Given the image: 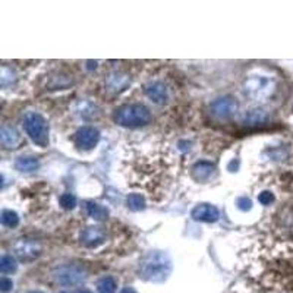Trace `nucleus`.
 <instances>
[{
	"label": "nucleus",
	"instance_id": "f257e3e1",
	"mask_svg": "<svg viewBox=\"0 0 293 293\" xmlns=\"http://www.w3.org/2000/svg\"><path fill=\"white\" fill-rule=\"evenodd\" d=\"M170 271H172V261L169 255L160 251H154L150 252L145 257V260L141 263L139 277H142L147 282L160 283L170 276Z\"/></svg>",
	"mask_w": 293,
	"mask_h": 293
},
{
	"label": "nucleus",
	"instance_id": "f03ea898",
	"mask_svg": "<svg viewBox=\"0 0 293 293\" xmlns=\"http://www.w3.org/2000/svg\"><path fill=\"white\" fill-rule=\"evenodd\" d=\"M114 120L125 128H138L147 125L151 120V113L142 104H125L116 110Z\"/></svg>",
	"mask_w": 293,
	"mask_h": 293
},
{
	"label": "nucleus",
	"instance_id": "7ed1b4c3",
	"mask_svg": "<svg viewBox=\"0 0 293 293\" xmlns=\"http://www.w3.org/2000/svg\"><path fill=\"white\" fill-rule=\"evenodd\" d=\"M24 128L27 135L40 147H47L49 144V126L46 119L35 111H29L24 117Z\"/></svg>",
	"mask_w": 293,
	"mask_h": 293
},
{
	"label": "nucleus",
	"instance_id": "20e7f679",
	"mask_svg": "<svg viewBox=\"0 0 293 293\" xmlns=\"http://www.w3.org/2000/svg\"><path fill=\"white\" fill-rule=\"evenodd\" d=\"M211 114L217 119H229L238 111V101L233 97H218L210 104Z\"/></svg>",
	"mask_w": 293,
	"mask_h": 293
},
{
	"label": "nucleus",
	"instance_id": "39448f33",
	"mask_svg": "<svg viewBox=\"0 0 293 293\" xmlns=\"http://www.w3.org/2000/svg\"><path fill=\"white\" fill-rule=\"evenodd\" d=\"M54 279L60 285L75 286L85 280V273L78 267H60L54 271Z\"/></svg>",
	"mask_w": 293,
	"mask_h": 293
},
{
	"label": "nucleus",
	"instance_id": "423d86ee",
	"mask_svg": "<svg viewBox=\"0 0 293 293\" xmlns=\"http://www.w3.org/2000/svg\"><path fill=\"white\" fill-rule=\"evenodd\" d=\"M270 90H271V81L266 77H252L245 82V91L255 98L266 97Z\"/></svg>",
	"mask_w": 293,
	"mask_h": 293
},
{
	"label": "nucleus",
	"instance_id": "0eeeda50",
	"mask_svg": "<svg viewBox=\"0 0 293 293\" xmlns=\"http://www.w3.org/2000/svg\"><path fill=\"white\" fill-rule=\"evenodd\" d=\"M75 141H77V145L82 150H91L98 144L100 132H98V129L93 128V126H84L75 135Z\"/></svg>",
	"mask_w": 293,
	"mask_h": 293
},
{
	"label": "nucleus",
	"instance_id": "6e6552de",
	"mask_svg": "<svg viewBox=\"0 0 293 293\" xmlns=\"http://www.w3.org/2000/svg\"><path fill=\"white\" fill-rule=\"evenodd\" d=\"M192 218L196 221H207V223H214L218 220L220 213L217 210V207H214L211 204H198L194 210H192Z\"/></svg>",
	"mask_w": 293,
	"mask_h": 293
},
{
	"label": "nucleus",
	"instance_id": "1a4fd4ad",
	"mask_svg": "<svg viewBox=\"0 0 293 293\" xmlns=\"http://www.w3.org/2000/svg\"><path fill=\"white\" fill-rule=\"evenodd\" d=\"M145 94L151 101L157 104H164L169 100L167 88L161 82H150L148 85H145Z\"/></svg>",
	"mask_w": 293,
	"mask_h": 293
},
{
	"label": "nucleus",
	"instance_id": "9d476101",
	"mask_svg": "<svg viewBox=\"0 0 293 293\" xmlns=\"http://www.w3.org/2000/svg\"><path fill=\"white\" fill-rule=\"evenodd\" d=\"M15 252L16 255L24 260V261H29V260H34L38 254H40V246L38 243L32 242V240H21L16 243L15 246Z\"/></svg>",
	"mask_w": 293,
	"mask_h": 293
},
{
	"label": "nucleus",
	"instance_id": "9b49d317",
	"mask_svg": "<svg viewBox=\"0 0 293 293\" xmlns=\"http://www.w3.org/2000/svg\"><path fill=\"white\" fill-rule=\"evenodd\" d=\"M104 240V232L101 227H87L81 233V242L88 248H96Z\"/></svg>",
	"mask_w": 293,
	"mask_h": 293
},
{
	"label": "nucleus",
	"instance_id": "f8f14e48",
	"mask_svg": "<svg viewBox=\"0 0 293 293\" xmlns=\"http://www.w3.org/2000/svg\"><path fill=\"white\" fill-rule=\"evenodd\" d=\"M214 164L210 161H198L192 167V176L196 181H207L214 173Z\"/></svg>",
	"mask_w": 293,
	"mask_h": 293
},
{
	"label": "nucleus",
	"instance_id": "ddd939ff",
	"mask_svg": "<svg viewBox=\"0 0 293 293\" xmlns=\"http://www.w3.org/2000/svg\"><path fill=\"white\" fill-rule=\"evenodd\" d=\"M266 111L261 110V108H251V110H248V111L242 116V122H243V125H246V126H257V125H261V123L266 122Z\"/></svg>",
	"mask_w": 293,
	"mask_h": 293
},
{
	"label": "nucleus",
	"instance_id": "4468645a",
	"mask_svg": "<svg viewBox=\"0 0 293 293\" xmlns=\"http://www.w3.org/2000/svg\"><path fill=\"white\" fill-rule=\"evenodd\" d=\"M0 136H1V142L4 147L7 148H15L19 142V133L13 128V126H3L0 131Z\"/></svg>",
	"mask_w": 293,
	"mask_h": 293
},
{
	"label": "nucleus",
	"instance_id": "2eb2a0df",
	"mask_svg": "<svg viewBox=\"0 0 293 293\" xmlns=\"http://www.w3.org/2000/svg\"><path fill=\"white\" fill-rule=\"evenodd\" d=\"M84 207H85L87 214H88L91 218L97 220V221H103V220H106L107 217H108V210L104 208V207H101V205L97 204V202L87 201V202L84 204Z\"/></svg>",
	"mask_w": 293,
	"mask_h": 293
},
{
	"label": "nucleus",
	"instance_id": "dca6fc26",
	"mask_svg": "<svg viewBox=\"0 0 293 293\" xmlns=\"http://www.w3.org/2000/svg\"><path fill=\"white\" fill-rule=\"evenodd\" d=\"M15 167L19 170V172H34L40 167V163L35 157H28V156H22L19 157L18 160L15 161Z\"/></svg>",
	"mask_w": 293,
	"mask_h": 293
},
{
	"label": "nucleus",
	"instance_id": "f3484780",
	"mask_svg": "<svg viewBox=\"0 0 293 293\" xmlns=\"http://www.w3.org/2000/svg\"><path fill=\"white\" fill-rule=\"evenodd\" d=\"M126 204H128L129 210H132V211H141L145 208V199L139 194H131L126 199Z\"/></svg>",
	"mask_w": 293,
	"mask_h": 293
},
{
	"label": "nucleus",
	"instance_id": "a211bd4d",
	"mask_svg": "<svg viewBox=\"0 0 293 293\" xmlns=\"http://www.w3.org/2000/svg\"><path fill=\"white\" fill-rule=\"evenodd\" d=\"M116 286H117L116 285V280L113 277H110V276L100 279L98 283H97V289H98L100 293H114Z\"/></svg>",
	"mask_w": 293,
	"mask_h": 293
},
{
	"label": "nucleus",
	"instance_id": "6ab92c4d",
	"mask_svg": "<svg viewBox=\"0 0 293 293\" xmlns=\"http://www.w3.org/2000/svg\"><path fill=\"white\" fill-rule=\"evenodd\" d=\"M16 260L12 257V255H3L0 258V270L3 274H9V273H13L16 271Z\"/></svg>",
	"mask_w": 293,
	"mask_h": 293
},
{
	"label": "nucleus",
	"instance_id": "aec40b11",
	"mask_svg": "<svg viewBox=\"0 0 293 293\" xmlns=\"http://www.w3.org/2000/svg\"><path fill=\"white\" fill-rule=\"evenodd\" d=\"M1 223L6 226V227H16L18 224H19V217H18V214L15 213V211H12V210H3L1 211Z\"/></svg>",
	"mask_w": 293,
	"mask_h": 293
},
{
	"label": "nucleus",
	"instance_id": "412c9836",
	"mask_svg": "<svg viewBox=\"0 0 293 293\" xmlns=\"http://www.w3.org/2000/svg\"><path fill=\"white\" fill-rule=\"evenodd\" d=\"M59 202H60V205H62L65 210H72V208H75V205H77V198H75L74 194L66 192V194H63V195H60Z\"/></svg>",
	"mask_w": 293,
	"mask_h": 293
},
{
	"label": "nucleus",
	"instance_id": "4be33fe9",
	"mask_svg": "<svg viewBox=\"0 0 293 293\" xmlns=\"http://www.w3.org/2000/svg\"><path fill=\"white\" fill-rule=\"evenodd\" d=\"M258 201H260L263 205H268V204H271V202L274 201V195H273V192H270V191H263V192L258 195Z\"/></svg>",
	"mask_w": 293,
	"mask_h": 293
},
{
	"label": "nucleus",
	"instance_id": "5701e85b",
	"mask_svg": "<svg viewBox=\"0 0 293 293\" xmlns=\"http://www.w3.org/2000/svg\"><path fill=\"white\" fill-rule=\"evenodd\" d=\"M13 289V282L7 277H1L0 279V291L3 293L10 292Z\"/></svg>",
	"mask_w": 293,
	"mask_h": 293
},
{
	"label": "nucleus",
	"instance_id": "b1692460",
	"mask_svg": "<svg viewBox=\"0 0 293 293\" xmlns=\"http://www.w3.org/2000/svg\"><path fill=\"white\" fill-rule=\"evenodd\" d=\"M238 207H239V210H242V211H248V210H251L252 202H251V199H249V198L242 196V198L238 199Z\"/></svg>",
	"mask_w": 293,
	"mask_h": 293
},
{
	"label": "nucleus",
	"instance_id": "393cba45",
	"mask_svg": "<svg viewBox=\"0 0 293 293\" xmlns=\"http://www.w3.org/2000/svg\"><path fill=\"white\" fill-rule=\"evenodd\" d=\"M87 63H88V66H87L88 69H96V68H97V62H93V60H88Z\"/></svg>",
	"mask_w": 293,
	"mask_h": 293
},
{
	"label": "nucleus",
	"instance_id": "a878e982",
	"mask_svg": "<svg viewBox=\"0 0 293 293\" xmlns=\"http://www.w3.org/2000/svg\"><path fill=\"white\" fill-rule=\"evenodd\" d=\"M120 293H136L135 292V289L133 288H125V289H122Z\"/></svg>",
	"mask_w": 293,
	"mask_h": 293
},
{
	"label": "nucleus",
	"instance_id": "bb28decb",
	"mask_svg": "<svg viewBox=\"0 0 293 293\" xmlns=\"http://www.w3.org/2000/svg\"><path fill=\"white\" fill-rule=\"evenodd\" d=\"M28 293H43V292H38V291H32V292H28Z\"/></svg>",
	"mask_w": 293,
	"mask_h": 293
},
{
	"label": "nucleus",
	"instance_id": "cd10ccee",
	"mask_svg": "<svg viewBox=\"0 0 293 293\" xmlns=\"http://www.w3.org/2000/svg\"><path fill=\"white\" fill-rule=\"evenodd\" d=\"M77 293H90V292H88V291H84V292H81L80 291V292H77Z\"/></svg>",
	"mask_w": 293,
	"mask_h": 293
},
{
	"label": "nucleus",
	"instance_id": "c85d7f7f",
	"mask_svg": "<svg viewBox=\"0 0 293 293\" xmlns=\"http://www.w3.org/2000/svg\"><path fill=\"white\" fill-rule=\"evenodd\" d=\"M60 293H66V292H60Z\"/></svg>",
	"mask_w": 293,
	"mask_h": 293
}]
</instances>
